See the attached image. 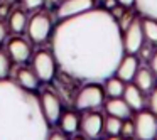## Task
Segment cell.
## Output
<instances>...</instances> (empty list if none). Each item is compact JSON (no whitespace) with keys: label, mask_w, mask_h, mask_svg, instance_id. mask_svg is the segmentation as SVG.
Masks as SVG:
<instances>
[{"label":"cell","mask_w":157,"mask_h":140,"mask_svg":"<svg viewBox=\"0 0 157 140\" xmlns=\"http://www.w3.org/2000/svg\"><path fill=\"white\" fill-rule=\"evenodd\" d=\"M120 133H122V137H125V138L135 135V127H133V122L130 118H127L125 122L122 123V130H120Z\"/></svg>","instance_id":"24"},{"label":"cell","mask_w":157,"mask_h":140,"mask_svg":"<svg viewBox=\"0 0 157 140\" xmlns=\"http://www.w3.org/2000/svg\"><path fill=\"white\" fill-rule=\"evenodd\" d=\"M103 106H105V110H106L108 115L117 116V118H120V120L130 118L132 113H133V110L127 105V101L122 98V96H120V98H110L108 101H105Z\"/></svg>","instance_id":"14"},{"label":"cell","mask_w":157,"mask_h":140,"mask_svg":"<svg viewBox=\"0 0 157 140\" xmlns=\"http://www.w3.org/2000/svg\"><path fill=\"white\" fill-rule=\"evenodd\" d=\"M122 42H123V51H125V54H137V51L145 42L144 31H142V19H139V17L132 19V22L123 29Z\"/></svg>","instance_id":"6"},{"label":"cell","mask_w":157,"mask_h":140,"mask_svg":"<svg viewBox=\"0 0 157 140\" xmlns=\"http://www.w3.org/2000/svg\"><path fill=\"white\" fill-rule=\"evenodd\" d=\"M106 95L105 89L98 83H86L78 91L75 100V106L78 112H93L105 105Z\"/></svg>","instance_id":"4"},{"label":"cell","mask_w":157,"mask_h":140,"mask_svg":"<svg viewBox=\"0 0 157 140\" xmlns=\"http://www.w3.org/2000/svg\"><path fill=\"white\" fill-rule=\"evenodd\" d=\"M135 7L142 17L157 21V0H135Z\"/></svg>","instance_id":"20"},{"label":"cell","mask_w":157,"mask_h":140,"mask_svg":"<svg viewBox=\"0 0 157 140\" xmlns=\"http://www.w3.org/2000/svg\"><path fill=\"white\" fill-rule=\"evenodd\" d=\"M15 83H17L19 86H22L24 89H29V91H37L39 85H41L37 74L34 73L32 68H21L19 69L17 71V81Z\"/></svg>","instance_id":"17"},{"label":"cell","mask_w":157,"mask_h":140,"mask_svg":"<svg viewBox=\"0 0 157 140\" xmlns=\"http://www.w3.org/2000/svg\"><path fill=\"white\" fill-rule=\"evenodd\" d=\"M149 105H150V112L157 116V88H154L150 91V98H149Z\"/></svg>","instance_id":"29"},{"label":"cell","mask_w":157,"mask_h":140,"mask_svg":"<svg viewBox=\"0 0 157 140\" xmlns=\"http://www.w3.org/2000/svg\"><path fill=\"white\" fill-rule=\"evenodd\" d=\"M123 89H125V83L120 78L110 76L108 79H105V95H108L110 98H120L123 95Z\"/></svg>","instance_id":"19"},{"label":"cell","mask_w":157,"mask_h":140,"mask_svg":"<svg viewBox=\"0 0 157 140\" xmlns=\"http://www.w3.org/2000/svg\"><path fill=\"white\" fill-rule=\"evenodd\" d=\"M63 0H46V4H49V7H59V4H61Z\"/></svg>","instance_id":"35"},{"label":"cell","mask_w":157,"mask_h":140,"mask_svg":"<svg viewBox=\"0 0 157 140\" xmlns=\"http://www.w3.org/2000/svg\"><path fill=\"white\" fill-rule=\"evenodd\" d=\"M120 5H123L125 9H130V7H133L135 5V0H117Z\"/></svg>","instance_id":"33"},{"label":"cell","mask_w":157,"mask_h":140,"mask_svg":"<svg viewBox=\"0 0 157 140\" xmlns=\"http://www.w3.org/2000/svg\"><path fill=\"white\" fill-rule=\"evenodd\" d=\"M95 2H105V0H95Z\"/></svg>","instance_id":"39"},{"label":"cell","mask_w":157,"mask_h":140,"mask_svg":"<svg viewBox=\"0 0 157 140\" xmlns=\"http://www.w3.org/2000/svg\"><path fill=\"white\" fill-rule=\"evenodd\" d=\"M7 39V25L2 22V19H0V44H4V41Z\"/></svg>","instance_id":"31"},{"label":"cell","mask_w":157,"mask_h":140,"mask_svg":"<svg viewBox=\"0 0 157 140\" xmlns=\"http://www.w3.org/2000/svg\"><path fill=\"white\" fill-rule=\"evenodd\" d=\"M39 100H41V110H42L46 122L49 125H56L63 113V103L59 100V96L54 91H51V89H44L41 93V96H39Z\"/></svg>","instance_id":"8"},{"label":"cell","mask_w":157,"mask_h":140,"mask_svg":"<svg viewBox=\"0 0 157 140\" xmlns=\"http://www.w3.org/2000/svg\"><path fill=\"white\" fill-rule=\"evenodd\" d=\"M103 4H105V10H110V9H113L118 2H117V0H105Z\"/></svg>","instance_id":"34"},{"label":"cell","mask_w":157,"mask_h":140,"mask_svg":"<svg viewBox=\"0 0 157 140\" xmlns=\"http://www.w3.org/2000/svg\"><path fill=\"white\" fill-rule=\"evenodd\" d=\"M32 69L41 83H49L58 71V62L49 49H39L32 54Z\"/></svg>","instance_id":"5"},{"label":"cell","mask_w":157,"mask_h":140,"mask_svg":"<svg viewBox=\"0 0 157 140\" xmlns=\"http://www.w3.org/2000/svg\"><path fill=\"white\" fill-rule=\"evenodd\" d=\"M58 68L69 78L103 83L123 58L122 29L105 9H91L59 21L51 34Z\"/></svg>","instance_id":"1"},{"label":"cell","mask_w":157,"mask_h":140,"mask_svg":"<svg viewBox=\"0 0 157 140\" xmlns=\"http://www.w3.org/2000/svg\"><path fill=\"white\" fill-rule=\"evenodd\" d=\"M106 140H122V138H120L118 135H110V137H108V138H106Z\"/></svg>","instance_id":"37"},{"label":"cell","mask_w":157,"mask_h":140,"mask_svg":"<svg viewBox=\"0 0 157 140\" xmlns=\"http://www.w3.org/2000/svg\"><path fill=\"white\" fill-rule=\"evenodd\" d=\"M79 128H81L83 135L86 138H100L103 132V116L100 113H96V110L93 112H85V115L79 120Z\"/></svg>","instance_id":"11"},{"label":"cell","mask_w":157,"mask_h":140,"mask_svg":"<svg viewBox=\"0 0 157 140\" xmlns=\"http://www.w3.org/2000/svg\"><path fill=\"white\" fill-rule=\"evenodd\" d=\"M155 140H157V137H155Z\"/></svg>","instance_id":"42"},{"label":"cell","mask_w":157,"mask_h":140,"mask_svg":"<svg viewBox=\"0 0 157 140\" xmlns=\"http://www.w3.org/2000/svg\"><path fill=\"white\" fill-rule=\"evenodd\" d=\"M9 15V4H2L0 5V19H4Z\"/></svg>","instance_id":"32"},{"label":"cell","mask_w":157,"mask_h":140,"mask_svg":"<svg viewBox=\"0 0 157 140\" xmlns=\"http://www.w3.org/2000/svg\"><path fill=\"white\" fill-rule=\"evenodd\" d=\"M139 66L140 59L137 58V54H123V58L120 59L118 66L115 69V76L120 78L123 83H132Z\"/></svg>","instance_id":"12"},{"label":"cell","mask_w":157,"mask_h":140,"mask_svg":"<svg viewBox=\"0 0 157 140\" xmlns=\"http://www.w3.org/2000/svg\"><path fill=\"white\" fill-rule=\"evenodd\" d=\"M125 140H135V138H133V137H128V138H125Z\"/></svg>","instance_id":"38"},{"label":"cell","mask_w":157,"mask_h":140,"mask_svg":"<svg viewBox=\"0 0 157 140\" xmlns=\"http://www.w3.org/2000/svg\"><path fill=\"white\" fill-rule=\"evenodd\" d=\"M5 2H15V0H5Z\"/></svg>","instance_id":"40"},{"label":"cell","mask_w":157,"mask_h":140,"mask_svg":"<svg viewBox=\"0 0 157 140\" xmlns=\"http://www.w3.org/2000/svg\"><path fill=\"white\" fill-rule=\"evenodd\" d=\"M149 64H150L149 68L152 69V73L157 76V51L152 52V56H150V59H149Z\"/></svg>","instance_id":"30"},{"label":"cell","mask_w":157,"mask_h":140,"mask_svg":"<svg viewBox=\"0 0 157 140\" xmlns=\"http://www.w3.org/2000/svg\"><path fill=\"white\" fill-rule=\"evenodd\" d=\"M46 4V0H22V5L27 10H39Z\"/></svg>","instance_id":"25"},{"label":"cell","mask_w":157,"mask_h":140,"mask_svg":"<svg viewBox=\"0 0 157 140\" xmlns=\"http://www.w3.org/2000/svg\"><path fill=\"white\" fill-rule=\"evenodd\" d=\"M59 128L61 132H64L66 135H75L79 130V116L75 112H64L61 113V118H59Z\"/></svg>","instance_id":"18"},{"label":"cell","mask_w":157,"mask_h":140,"mask_svg":"<svg viewBox=\"0 0 157 140\" xmlns=\"http://www.w3.org/2000/svg\"><path fill=\"white\" fill-rule=\"evenodd\" d=\"M7 54L10 56L12 62L24 64V62H27L32 58V46L24 37L15 36V37L9 39L7 42Z\"/></svg>","instance_id":"9"},{"label":"cell","mask_w":157,"mask_h":140,"mask_svg":"<svg viewBox=\"0 0 157 140\" xmlns=\"http://www.w3.org/2000/svg\"><path fill=\"white\" fill-rule=\"evenodd\" d=\"M95 140H98V138H95Z\"/></svg>","instance_id":"41"},{"label":"cell","mask_w":157,"mask_h":140,"mask_svg":"<svg viewBox=\"0 0 157 140\" xmlns=\"http://www.w3.org/2000/svg\"><path fill=\"white\" fill-rule=\"evenodd\" d=\"M142 31L144 37L149 44L157 46V21L149 17H142Z\"/></svg>","instance_id":"21"},{"label":"cell","mask_w":157,"mask_h":140,"mask_svg":"<svg viewBox=\"0 0 157 140\" xmlns=\"http://www.w3.org/2000/svg\"><path fill=\"white\" fill-rule=\"evenodd\" d=\"M52 15L48 10H37L27 21V36L34 44H44L52 34Z\"/></svg>","instance_id":"3"},{"label":"cell","mask_w":157,"mask_h":140,"mask_svg":"<svg viewBox=\"0 0 157 140\" xmlns=\"http://www.w3.org/2000/svg\"><path fill=\"white\" fill-rule=\"evenodd\" d=\"M12 69V59L7 54V51H2L0 49V79H5L10 74Z\"/></svg>","instance_id":"23"},{"label":"cell","mask_w":157,"mask_h":140,"mask_svg":"<svg viewBox=\"0 0 157 140\" xmlns=\"http://www.w3.org/2000/svg\"><path fill=\"white\" fill-rule=\"evenodd\" d=\"M46 140H68V135L64 132H61V130H52V132L49 130Z\"/></svg>","instance_id":"28"},{"label":"cell","mask_w":157,"mask_h":140,"mask_svg":"<svg viewBox=\"0 0 157 140\" xmlns=\"http://www.w3.org/2000/svg\"><path fill=\"white\" fill-rule=\"evenodd\" d=\"M71 140H86V137L85 135H79V133H78V135H75Z\"/></svg>","instance_id":"36"},{"label":"cell","mask_w":157,"mask_h":140,"mask_svg":"<svg viewBox=\"0 0 157 140\" xmlns=\"http://www.w3.org/2000/svg\"><path fill=\"white\" fill-rule=\"evenodd\" d=\"M133 81H135V86L142 93H149L155 88L157 76L152 73L150 68H147V66H139L135 76H133Z\"/></svg>","instance_id":"13"},{"label":"cell","mask_w":157,"mask_h":140,"mask_svg":"<svg viewBox=\"0 0 157 140\" xmlns=\"http://www.w3.org/2000/svg\"><path fill=\"white\" fill-rule=\"evenodd\" d=\"M137 52L140 54V58H142L144 61H149V59H150V56H152V52H154V51H152V47H150L149 44L145 46V42H144V44H142V47H140Z\"/></svg>","instance_id":"27"},{"label":"cell","mask_w":157,"mask_h":140,"mask_svg":"<svg viewBox=\"0 0 157 140\" xmlns=\"http://www.w3.org/2000/svg\"><path fill=\"white\" fill-rule=\"evenodd\" d=\"M122 98L127 101V105L133 110V112H140L144 110V105H145V98H144V93L137 88L133 83H128L125 85V89H123Z\"/></svg>","instance_id":"15"},{"label":"cell","mask_w":157,"mask_h":140,"mask_svg":"<svg viewBox=\"0 0 157 140\" xmlns=\"http://www.w3.org/2000/svg\"><path fill=\"white\" fill-rule=\"evenodd\" d=\"M122 123H123V120L117 118V116L108 115L106 118H103V130H105L108 135H120Z\"/></svg>","instance_id":"22"},{"label":"cell","mask_w":157,"mask_h":140,"mask_svg":"<svg viewBox=\"0 0 157 140\" xmlns=\"http://www.w3.org/2000/svg\"><path fill=\"white\" fill-rule=\"evenodd\" d=\"M49 128L36 91L0 79V140H46Z\"/></svg>","instance_id":"2"},{"label":"cell","mask_w":157,"mask_h":140,"mask_svg":"<svg viewBox=\"0 0 157 140\" xmlns=\"http://www.w3.org/2000/svg\"><path fill=\"white\" fill-rule=\"evenodd\" d=\"M110 15H112V17L113 19H115V21H120V19H122L123 17V14H125V7H123V5H120V4H117L115 5V7H113V9H110Z\"/></svg>","instance_id":"26"},{"label":"cell","mask_w":157,"mask_h":140,"mask_svg":"<svg viewBox=\"0 0 157 140\" xmlns=\"http://www.w3.org/2000/svg\"><path fill=\"white\" fill-rule=\"evenodd\" d=\"M95 0H63L59 7L56 9V17L59 21L68 17H75V15H79L86 10H91L95 9Z\"/></svg>","instance_id":"10"},{"label":"cell","mask_w":157,"mask_h":140,"mask_svg":"<svg viewBox=\"0 0 157 140\" xmlns=\"http://www.w3.org/2000/svg\"><path fill=\"white\" fill-rule=\"evenodd\" d=\"M135 138L137 140H155L157 137V116L149 110H140L135 115Z\"/></svg>","instance_id":"7"},{"label":"cell","mask_w":157,"mask_h":140,"mask_svg":"<svg viewBox=\"0 0 157 140\" xmlns=\"http://www.w3.org/2000/svg\"><path fill=\"white\" fill-rule=\"evenodd\" d=\"M27 15L22 9H14L7 15V25L12 34H22L27 29Z\"/></svg>","instance_id":"16"}]
</instances>
